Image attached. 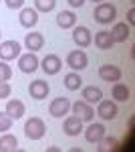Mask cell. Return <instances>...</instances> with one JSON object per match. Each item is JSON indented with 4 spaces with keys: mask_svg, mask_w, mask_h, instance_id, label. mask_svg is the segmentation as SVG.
Wrapping results in <instances>:
<instances>
[{
    "mask_svg": "<svg viewBox=\"0 0 135 152\" xmlns=\"http://www.w3.org/2000/svg\"><path fill=\"white\" fill-rule=\"evenodd\" d=\"M93 18L99 24H109L117 18V8L113 6L111 2H99L97 8L93 10Z\"/></svg>",
    "mask_w": 135,
    "mask_h": 152,
    "instance_id": "obj_1",
    "label": "cell"
},
{
    "mask_svg": "<svg viewBox=\"0 0 135 152\" xmlns=\"http://www.w3.org/2000/svg\"><path fill=\"white\" fill-rule=\"evenodd\" d=\"M46 132V126L45 122L40 120V118H30L26 124H24V134H26V138H30V140H40L43 136H45Z\"/></svg>",
    "mask_w": 135,
    "mask_h": 152,
    "instance_id": "obj_2",
    "label": "cell"
},
{
    "mask_svg": "<svg viewBox=\"0 0 135 152\" xmlns=\"http://www.w3.org/2000/svg\"><path fill=\"white\" fill-rule=\"evenodd\" d=\"M67 65L73 71H81V69H85V67L89 65V57H87V53L81 51V49L71 51V53L67 55Z\"/></svg>",
    "mask_w": 135,
    "mask_h": 152,
    "instance_id": "obj_3",
    "label": "cell"
},
{
    "mask_svg": "<svg viewBox=\"0 0 135 152\" xmlns=\"http://www.w3.org/2000/svg\"><path fill=\"white\" fill-rule=\"evenodd\" d=\"M69 110H71L69 97H55L51 102V105H48V114L53 118H65L69 114Z\"/></svg>",
    "mask_w": 135,
    "mask_h": 152,
    "instance_id": "obj_4",
    "label": "cell"
},
{
    "mask_svg": "<svg viewBox=\"0 0 135 152\" xmlns=\"http://www.w3.org/2000/svg\"><path fill=\"white\" fill-rule=\"evenodd\" d=\"M20 57V45L16 41H4L0 43V61H12Z\"/></svg>",
    "mask_w": 135,
    "mask_h": 152,
    "instance_id": "obj_5",
    "label": "cell"
},
{
    "mask_svg": "<svg viewBox=\"0 0 135 152\" xmlns=\"http://www.w3.org/2000/svg\"><path fill=\"white\" fill-rule=\"evenodd\" d=\"M71 110H73V114L83 120V122H91L93 118H95V110H93V105L87 104V102H75V104H71Z\"/></svg>",
    "mask_w": 135,
    "mask_h": 152,
    "instance_id": "obj_6",
    "label": "cell"
},
{
    "mask_svg": "<svg viewBox=\"0 0 135 152\" xmlns=\"http://www.w3.org/2000/svg\"><path fill=\"white\" fill-rule=\"evenodd\" d=\"M38 57L34 55V53H24V55H20L18 57V69L22 71V73H34V71L38 69Z\"/></svg>",
    "mask_w": 135,
    "mask_h": 152,
    "instance_id": "obj_7",
    "label": "cell"
},
{
    "mask_svg": "<svg viewBox=\"0 0 135 152\" xmlns=\"http://www.w3.org/2000/svg\"><path fill=\"white\" fill-rule=\"evenodd\" d=\"M40 67H43V71H45L46 75H56V73L61 71V67H63V61L58 59V55L51 53V55H46V57L40 61Z\"/></svg>",
    "mask_w": 135,
    "mask_h": 152,
    "instance_id": "obj_8",
    "label": "cell"
},
{
    "mask_svg": "<svg viewBox=\"0 0 135 152\" xmlns=\"http://www.w3.org/2000/svg\"><path fill=\"white\" fill-rule=\"evenodd\" d=\"M97 114L103 118V120H115L119 110H117V104L111 102V99H101L99 102V107H97Z\"/></svg>",
    "mask_w": 135,
    "mask_h": 152,
    "instance_id": "obj_9",
    "label": "cell"
},
{
    "mask_svg": "<svg viewBox=\"0 0 135 152\" xmlns=\"http://www.w3.org/2000/svg\"><path fill=\"white\" fill-rule=\"evenodd\" d=\"M121 75H123V73H121V69H119V67H117V65H109V63H107V65H101V67H99V77H101L103 81H109V83H115V81H119V79H121Z\"/></svg>",
    "mask_w": 135,
    "mask_h": 152,
    "instance_id": "obj_10",
    "label": "cell"
},
{
    "mask_svg": "<svg viewBox=\"0 0 135 152\" xmlns=\"http://www.w3.org/2000/svg\"><path fill=\"white\" fill-rule=\"evenodd\" d=\"M48 91H51V87H48V83L43 81V79H34V81L28 85V94H30V97H34V99H45L46 95H48Z\"/></svg>",
    "mask_w": 135,
    "mask_h": 152,
    "instance_id": "obj_11",
    "label": "cell"
},
{
    "mask_svg": "<svg viewBox=\"0 0 135 152\" xmlns=\"http://www.w3.org/2000/svg\"><path fill=\"white\" fill-rule=\"evenodd\" d=\"M73 41H75V45H79V47H89L91 43H93L91 31L87 26H75V31H73Z\"/></svg>",
    "mask_w": 135,
    "mask_h": 152,
    "instance_id": "obj_12",
    "label": "cell"
},
{
    "mask_svg": "<svg viewBox=\"0 0 135 152\" xmlns=\"http://www.w3.org/2000/svg\"><path fill=\"white\" fill-rule=\"evenodd\" d=\"M83 132H85V140L91 142V144H99V140H101L103 136L107 134L103 124H91L89 128L83 130Z\"/></svg>",
    "mask_w": 135,
    "mask_h": 152,
    "instance_id": "obj_13",
    "label": "cell"
},
{
    "mask_svg": "<svg viewBox=\"0 0 135 152\" xmlns=\"http://www.w3.org/2000/svg\"><path fill=\"white\" fill-rule=\"evenodd\" d=\"M36 23H38V12L30 6H26V8L22 6L20 8V24L24 28H32V26H36Z\"/></svg>",
    "mask_w": 135,
    "mask_h": 152,
    "instance_id": "obj_14",
    "label": "cell"
},
{
    "mask_svg": "<svg viewBox=\"0 0 135 152\" xmlns=\"http://www.w3.org/2000/svg\"><path fill=\"white\" fill-rule=\"evenodd\" d=\"M109 33H111L115 43H125V41L129 39V35H131V26H129L127 23H117Z\"/></svg>",
    "mask_w": 135,
    "mask_h": 152,
    "instance_id": "obj_15",
    "label": "cell"
},
{
    "mask_svg": "<svg viewBox=\"0 0 135 152\" xmlns=\"http://www.w3.org/2000/svg\"><path fill=\"white\" fill-rule=\"evenodd\" d=\"M63 130L67 136H79L83 132V120H79L77 116H69L63 124Z\"/></svg>",
    "mask_w": 135,
    "mask_h": 152,
    "instance_id": "obj_16",
    "label": "cell"
},
{
    "mask_svg": "<svg viewBox=\"0 0 135 152\" xmlns=\"http://www.w3.org/2000/svg\"><path fill=\"white\" fill-rule=\"evenodd\" d=\"M24 45H26V49L30 53H36L45 45V37H43V33H28V35L24 37Z\"/></svg>",
    "mask_w": 135,
    "mask_h": 152,
    "instance_id": "obj_17",
    "label": "cell"
},
{
    "mask_svg": "<svg viewBox=\"0 0 135 152\" xmlns=\"http://www.w3.org/2000/svg\"><path fill=\"white\" fill-rule=\"evenodd\" d=\"M6 114L12 118V120H20V118L24 116V104L20 102V99H8L6 102Z\"/></svg>",
    "mask_w": 135,
    "mask_h": 152,
    "instance_id": "obj_18",
    "label": "cell"
},
{
    "mask_svg": "<svg viewBox=\"0 0 135 152\" xmlns=\"http://www.w3.org/2000/svg\"><path fill=\"white\" fill-rule=\"evenodd\" d=\"M103 99V91L99 87H95V85H87V87H83V102H87V104H99Z\"/></svg>",
    "mask_w": 135,
    "mask_h": 152,
    "instance_id": "obj_19",
    "label": "cell"
},
{
    "mask_svg": "<svg viewBox=\"0 0 135 152\" xmlns=\"http://www.w3.org/2000/svg\"><path fill=\"white\" fill-rule=\"evenodd\" d=\"M95 45H97V49L109 51V49H113L115 41H113V37H111L109 31H99V33L95 35Z\"/></svg>",
    "mask_w": 135,
    "mask_h": 152,
    "instance_id": "obj_20",
    "label": "cell"
},
{
    "mask_svg": "<svg viewBox=\"0 0 135 152\" xmlns=\"http://www.w3.org/2000/svg\"><path fill=\"white\" fill-rule=\"evenodd\" d=\"M77 23V16H75V12L71 10H63L56 14V24L61 26V28H73Z\"/></svg>",
    "mask_w": 135,
    "mask_h": 152,
    "instance_id": "obj_21",
    "label": "cell"
},
{
    "mask_svg": "<svg viewBox=\"0 0 135 152\" xmlns=\"http://www.w3.org/2000/svg\"><path fill=\"white\" fill-rule=\"evenodd\" d=\"M111 95H113L115 102H127L129 95H131V91H129V87H127L125 83L115 81V85H113V89H111Z\"/></svg>",
    "mask_w": 135,
    "mask_h": 152,
    "instance_id": "obj_22",
    "label": "cell"
},
{
    "mask_svg": "<svg viewBox=\"0 0 135 152\" xmlns=\"http://www.w3.org/2000/svg\"><path fill=\"white\" fill-rule=\"evenodd\" d=\"M65 87H67L69 91H77L81 85H83V79H81V75L77 73V71H71V73H67L65 75Z\"/></svg>",
    "mask_w": 135,
    "mask_h": 152,
    "instance_id": "obj_23",
    "label": "cell"
},
{
    "mask_svg": "<svg viewBox=\"0 0 135 152\" xmlns=\"http://www.w3.org/2000/svg\"><path fill=\"white\" fill-rule=\"evenodd\" d=\"M18 148V140L12 134H4L0 138V152H14Z\"/></svg>",
    "mask_w": 135,
    "mask_h": 152,
    "instance_id": "obj_24",
    "label": "cell"
},
{
    "mask_svg": "<svg viewBox=\"0 0 135 152\" xmlns=\"http://www.w3.org/2000/svg\"><path fill=\"white\" fill-rule=\"evenodd\" d=\"M56 0H34V10L36 12H51L55 10Z\"/></svg>",
    "mask_w": 135,
    "mask_h": 152,
    "instance_id": "obj_25",
    "label": "cell"
},
{
    "mask_svg": "<svg viewBox=\"0 0 135 152\" xmlns=\"http://www.w3.org/2000/svg\"><path fill=\"white\" fill-rule=\"evenodd\" d=\"M99 144H101V146H99V150L107 152V150H111V148L117 146V138H113V136H111V138H107V134H105L101 140H99Z\"/></svg>",
    "mask_w": 135,
    "mask_h": 152,
    "instance_id": "obj_26",
    "label": "cell"
},
{
    "mask_svg": "<svg viewBox=\"0 0 135 152\" xmlns=\"http://www.w3.org/2000/svg\"><path fill=\"white\" fill-rule=\"evenodd\" d=\"M12 77V67L8 61H0V81H10Z\"/></svg>",
    "mask_w": 135,
    "mask_h": 152,
    "instance_id": "obj_27",
    "label": "cell"
},
{
    "mask_svg": "<svg viewBox=\"0 0 135 152\" xmlns=\"http://www.w3.org/2000/svg\"><path fill=\"white\" fill-rule=\"evenodd\" d=\"M12 128V118L6 112H0V132H8Z\"/></svg>",
    "mask_w": 135,
    "mask_h": 152,
    "instance_id": "obj_28",
    "label": "cell"
},
{
    "mask_svg": "<svg viewBox=\"0 0 135 152\" xmlns=\"http://www.w3.org/2000/svg\"><path fill=\"white\" fill-rule=\"evenodd\" d=\"M12 94V87L8 81H0V99H6V97H10Z\"/></svg>",
    "mask_w": 135,
    "mask_h": 152,
    "instance_id": "obj_29",
    "label": "cell"
},
{
    "mask_svg": "<svg viewBox=\"0 0 135 152\" xmlns=\"http://www.w3.org/2000/svg\"><path fill=\"white\" fill-rule=\"evenodd\" d=\"M4 2H6V6L12 8V10H18V8L24 6V0H4Z\"/></svg>",
    "mask_w": 135,
    "mask_h": 152,
    "instance_id": "obj_30",
    "label": "cell"
},
{
    "mask_svg": "<svg viewBox=\"0 0 135 152\" xmlns=\"http://www.w3.org/2000/svg\"><path fill=\"white\" fill-rule=\"evenodd\" d=\"M127 23H129V26L135 24V8H129V12H127Z\"/></svg>",
    "mask_w": 135,
    "mask_h": 152,
    "instance_id": "obj_31",
    "label": "cell"
},
{
    "mask_svg": "<svg viewBox=\"0 0 135 152\" xmlns=\"http://www.w3.org/2000/svg\"><path fill=\"white\" fill-rule=\"evenodd\" d=\"M67 2L73 6V8H81V6L85 4V0H67Z\"/></svg>",
    "mask_w": 135,
    "mask_h": 152,
    "instance_id": "obj_32",
    "label": "cell"
},
{
    "mask_svg": "<svg viewBox=\"0 0 135 152\" xmlns=\"http://www.w3.org/2000/svg\"><path fill=\"white\" fill-rule=\"evenodd\" d=\"M93 2H97V4H99V2H105V0H93Z\"/></svg>",
    "mask_w": 135,
    "mask_h": 152,
    "instance_id": "obj_33",
    "label": "cell"
},
{
    "mask_svg": "<svg viewBox=\"0 0 135 152\" xmlns=\"http://www.w3.org/2000/svg\"><path fill=\"white\" fill-rule=\"evenodd\" d=\"M0 37H2V33H0Z\"/></svg>",
    "mask_w": 135,
    "mask_h": 152,
    "instance_id": "obj_34",
    "label": "cell"
}]
</instances>
